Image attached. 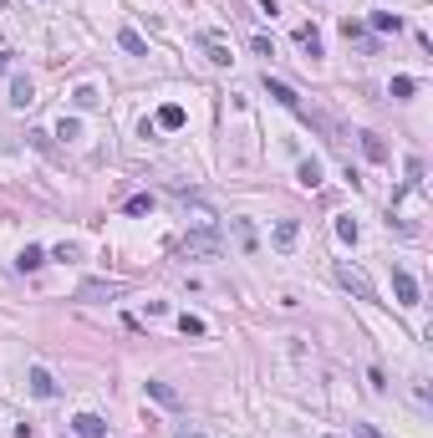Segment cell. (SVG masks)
I'll use <instances>...</instances> for the list:
<instances>
[{"instance_id":"6da1fadb","label":"cell","mask_w":433,"mask_h":438,"mask_svg":"<svg viewBox=\"0 0 433 438\" xmlns=\"http://www.w3.org/2000/svg\"><path fill=\"white\" fill-rule=\"evenodd\" d=\"M179 250H183V260H219V255H225V235H219L214 225H199V229H189V235L179 240Z\"/></svg>"},{"instance_id":"7a4b0ae2","label":"cell","mask_w":433,"mask_h":438,"mask_svg":"<svg viewBox=\"0 0 433 438\" xmlns=\"http://www.w3.org/2000/svg\"><path fill=\"white\" fill-rule=\"evenodd\" d=\"M336 286H342V291H352L357 301H372V306H383V301H377V286H372V280H367V275H362V270L352 265V260H336Z\"/></svg>"},{"instance_id":"3957f363","label":"cell","mask_w":433,"mask_h":438,"mask_svg":"<svg viewBox=\"0 0 433 438\" xmlns=\"http://www.w3.org/2000/svg\"><path fill=\"white\" fill-rule=\"evenodd\" d=\"M392 295H398V306H423V295H418V280H413L403 265H392Z\"/></svg>"},{"instance_id":"277c9868","label":"cell","mask_w":433,"mask_h":438,"mask_svg":"<svg viewBox=\"0 0 433 438\" xmlns=\"http://www.w3.org/2000/svg\"><path fill=\"white\" fill-rule=\"evenodd\" d=\"M199 46H204V56L214 61V67H230V61H234V51H230V41L219 31H199Z\"/></svg>"},{"instance_id":"5b68a950","label":"cell","mask_w":433,"mask_h":438,"mask_svg":"<svg viewBox=\"0 0 433 438\" xmlns=\"http://www.w3.org/2000/svg\"><path fill=\"white\" fill-rule=\"evenodd\" d=\"M123 291H128L123 280H82V286H77L82 301H112V295H123Z\"/></svg>"},{"instance_id":"8992f818","label":"cell","mask_w":433,"mask_h":438,"mask_svg":"<svg viewBox=\"0 0 433 438\" xmlns=\"http://www.w3.org/2000/svg\"><path fill=\"white\" fill-rule=\"evenodd\" d=\"M230 235H234V244H240L245 255H255L260 235H255V225H250V219H245V214H234V219H230Z\"/></svg>"},{"instance_id":"52a82bcc","label":"cell","mask_w":433,"mask_h":438,"mask_svg":"<svg viewBox=\"0 0 433 438\" xmlns=\"http://www.w3.org/2000/svg\"><path fill=\"white\" fill-rule=\"evenodd\" d=\"M72 428H77V438H108V423H102L97 413H77Z\"/></svg>"},{"instance_id":"ba28073f","label":"cell","mask_w":433,"mask_h":438,"mask_svg":"<svg viewBox=\"0 0 433 438\" xmlns=\"http://www.w3.org/2000/svg\"><path fill=\"white\" fill-rule=\"evenodd\" d=\"M265 92L275 97V102H281V107H291V112H301V97L291 92V87H285V82H275V76L265 72Z\"/></svg>"},{"instance_id":"9c48e42d","label":"cell","mask_w":433,"mask_h":438,"mask_svg":"<svg viewBox=\"0 0 433 438\" xmlns=\"http://www.w3.org/2000/svg\"><path fill=\"white\" fill-rule=\"evenodd\" d=\"M36 92H31V76H10V107H31Z\"/></svg>"},{"instance_id":"30bf717a","label":"cell","mask_w":433,"mask_h":438,"mask_svg":"<svg viewBox=\"0 0 433 438\" xmlns=\"http://www.w3.org/2000/svg\"><path fill=\"white\" fill-rule=\"evenodd\" d=\"M117 46H123L128 56H148V41H143V36L133 31V25H123V31H117Z\"/></svg>"},{"instance_id":"8fae6325","label":"cell","mask_w":433,"mask_h":438,"mask_svg":"<svg viewBox=\"0 0 433 438\" xmlns=\"http://www.w3.org/2000/svg\"><path fill=\"white\" fill-rule=\"evenodd\" d=\"M31 393L36 397H57V377H51L46 367H31Z\"/></svg>"},{"instance_id":"7c38bea8","label":"cell","mask_w":433,"mask_h":438,"mask_svg":"<svg viewBox=\"0 0 433 438\" xmlns=\"http://www.w3.org/2000/svg\"><path fill=\"white\" fill-rule=\"evenodd\" d=\"M296 46L311 51V56H321V31L316 25H296Z\"/></svg>"},{"instance_id":"4fadbf2b","label":"cell","mask_w":433,"mask_h":438,"mask_svg":"<svg viewBox=\"0 0 433 438\" xmlns=\"http://www.w3.org/2000/svg\"><path fill=\"white\" fill-rule=\"evenodd\" d=\"M362 153H367L372 163H387V143H383L377 133H362Z\"/></svg>"},{"instance_id":"5bb4252c","label":"cell","mask_w":433,"mask_h":438,"mask_svg":"<svg viewBox=\"0 0 433 438\" xmlns=\"http://www.w3.org/2000/svg\"><path fill=\"white\" fill-rule=\"evenodd\" d=\"M159 127H168V133L183 127V107H179V102H163V107H159Z\"/></svg>"},{"instance_id":"9a60e30c","label":"cell","mask_w":433,"mask_h":438,"mask_svg":"<svg viewBox=\"0 0 433 438\" xmlns=\"http://www.w3.org/2000/svg\"><path fill=\"white\" fill-rule=\"evenodd\" d=\"M296 235H301V225H296V219H281V225H275V244H281V250H291Z\"/></svg>"},{"instance_id":"2e32d148","label":"cell","mask_w":433,"mask_h":438,"mask_svg":"<svg viewBox=\"0 0 433 438\" xmlns=\"http://www.w3.org/2000/svg\"><path fill=\"white\" fill-rule=\"evenodd\" d=\"M296 178H301V184H306V189H316V184H321V163H316V158H301Z\"/></svg>"},{"instance_id":"e0dca14e","label":"cell","mask_w":433,"mask_h":438,"mask_svg":"<svg viewBox=\"0 0 433 438\" xmlns=\"http://www.w3.org/2000/svg\"><path fill=\"white\" fill-rule=\"evenodd\" d=\"M16 265H21V270H41V265H46V250H41V244H26Z\"/></svg>"},{"instance_id":"ac0fdd59","label":"cell","mask_w":433,"mask_h":438,"mask_svg":"<svg viewBox=\"0 0 433 438\" xmlns=\"http://www.w3.org/2000/svg\"><path fill=\"white\" fill-rule=\"evenodd\" d=\"M72 102H77V107H82V112H92V107H97V87H77V92H72Z\"/></svg>"},{"instance_id":"d6986e66","label":"cell","mask_w":433,"mask_h":438,"mask_svg":"<svg viewBox=\"0 0 433 438\" xmlns=\"http://www.w3.org/2000/svg\"><path fill=\"white\" fill-rule=\"evenodd\" d=\"M148 393H153V397H159V403H163V408H179V393H174V388H168V382H148Z\"/></svg>"},{"instance_id":"ffe728a7","label":"cell","mask_w":433,"mask_h":438,"mask_svg":"<svg viewBox=\"0 0 433 438\" xmlns=\"http://www.w3.org/2000/svg\"><path fill=\"white\" fill-rule=\"evenodd\" d=\"M418 92V82H413V76H392V97H398V102H408Z\"/></svg>"},{"instance_id":"44dd1931","label":"cell","mask_w":433,"mask_h":438,"mask_svg":"<svg viewBox=\"0 0 433 438\" xmlns=\"http://www.w3.org/2000/svg\"><path fill=\"white\" fill-rule=\"evenodd\" d=\"M372 25H377V31H403V16H392V10H377Z\"/></svg>"},{"instance_id":"7402d4cb","label":"cell","mask_w":433,"mask_h":438,"mask_svg":"<svg viewBox=\"0 0 433 438\" xmlns=\"http://www.w3.org/2000/svg\"><path fill=\"white\" fill-rule=\"evenodd\" d=\"M342 36H347V41H362L367 51H372V41H367V31H362V25H357V21H352V16L342 21Z\"/></svg>"},{"instance_id":"603a6c76","label":"cell","mask_w":433,"mask_h":438,"mask_svg":"<svg viewBox=\"0 0 433 438\" xmlns=\"http://www.w3.org/2000/svg\"><path fill=\"white\" fill-rule=\"evenodd\" d=\"M179 331H183V337H204V321H199V316H189V311H183V316H179Z\"/></svg>"},{"instance_id":"cb8c5ba5","label":"cell","mask_w":433,"mask_h":438,"mask_svg":"<svg viewBox=\"0 0 433 438\" xmlns=\"http://www.w3.org/2000/svg\"><path fill=\"white\" fill-rule=\"evenodd\" d=\"M336 240H347V244H357V219H336Z\"/></svg>"},{"instance_id":"d4e9b609","label":"cell","mask_w":433,"mask_h":438,"mask_svg":"<svg viewBox=\"0 0 433 438\" xmlns=\"http://www.w3.org/2000/svg\"><path fill=\"white\" fill-rule=\"evenodd\" d=\"M153 209V194H133L128 199V214H148Z\"/></svg>"},{"instance_id":"484cf974","label":"cell","mask_w":433,"mask_h":438,"mask_svg":"<svg viewBox=\"0 0 433 438\" xmlns=\"http://www.w3.org/2000/svg\"><path fill=\"white\" fill-rule=\"evenodd\" d=\"M250 46H255V56H275V41H270V36H250Z\"/></svg>"},{"instance_id":"4316f807","label":"cell","mask_w":433,"mask_h":438,"mask_svg":"<svg viewBox=\"0 0 433 438\" xmlns=\"http://www.w3.org/2000/svg\"><path fill=\"white\" fill-rule=\"evenodd\" d=\"M57 138H82V127H77L72 118H61V127H57Z\"/></svg>"},{"instance_id":"83f0119b","label":"cell","mask_w":433,"mask_h":438,"mask_svg":"<svg viewBox=\"0 0 433 438\" xmlns=\"http://www.w3.org/2000/svg\"><path fill=\"white\" fill-rule=\"evenodd\" d=\"M357 438H383V433H377L372 423H357Z\"/></svg>"},{"instance_id":"f1b7e54d","label":"cell","mask_w":433,"mask_h":438,"mask_svg":"<svg viewBox=\"0 0 433 438\" xmlns=\"http://www.w3.org/2000/svg\"><path fill=\"white\" fill-rule=\"evenodd\" d=\"M260 10H265V16H281V6H275V0H255Z\"/></svg>"},{"instance_id":"f546056e","label":"cell","mask_w":433,"mask_h":438,"mask_svg":"<svg viewBox=\"0 0 433 438\" xmlns=\"http://www.w3.org/2000/svg\"><path fill=\"white\" fill-rule=\"evenodd\" d=\"M174 438H204V433H199V428H189V423H183V428H179Z\"/></svg>"},{"instance_id":"4dcf8cb0","label":"cell","mask_w":433,"mask_h":438,"mask_svg":"<svg viewBox=\"0 0 433 438\" xmlns=\"http://www.w3.org/2000/svg\"><path fill=\"white\" fill-rule=\"evenodd\" d=\"M0 72H10V51H0Z\"/></svg>"},{"instance_id":"1f68e13d","label":"cell","mask_w":433,"mask_h":438,"mask_svg":"<svg viewBox=\"0 0 433 438\" xmlns=\"http://www.w3.org/2000/svg\"><path fill=\"white\" fill-rule=\"evenodd\" d=\"M326 438H336V433H326Z\"/></svg>"}]
</instances>
